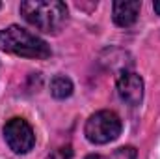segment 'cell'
Instances as JSON below:
<instances>
[{
	"instance_id": "obj_3",
	"label": "cell",
	"mask_w": 160,
	"mask_h": 159,
	"mask_svg": "<svg viewBox=\"0 0 160 159\" xmlns=\"http://www.w3.org/2000/svg\"><path fill=\"white\" fill-rule=\"evenodd\" d=\"M84 133H86V139L93 144L112 142L121 133V120L112 111H99L88 118Z\"/></svg>"
},
{
	"instance_id": "obj_4",
	"label": "cell",
	"mask_w": 160,
	"mask_h": 159,
	"mask_svg": "<svg viewBox=\"0 0 160 159\" xmlns=\"http://www.w3.org/2000/svg\"><path fill=\"white\" fill-rule=\"evenodd\" d=\"M4 139L15 154H28L36 144L32 125L24 118H11L4 125Z\"/></svg>"
},
{
	"instance_id": "obj_5",
	"label": "cell",
	"mask_w": 160,
	"mask_h": 159,
	"mask_svg": "<svg viewBox=\"0 0 160 159\" xmlns=\"http://www.w3.org/2000/svg\"><path fill=\"white\" fill-rule=\"evenodd\" d=\"M118 94L127 105H140L143 99V79L134 71H123L118 79Z\"/></svg>"
},
{
	"instance_id": "obj_6",
	"label": "cell",
	"mask_w": 160,
	"mask_h": 159,
	"mask_svg": "<svg viewBox=\"0 0 160 159\" xmlns=\"http://www.w3.org/2000/svg\"><path fill=\"white\" fill-rule=\"evenodd\" d=\"M140 8L142 4L138 0H118L114 2V23L121 26V28H127V26H132L140 15Z\"/></svg>"
},
{
	"instance_id": "obj_10",
	"label": "cell",
	"mask_w": 160,
	"mask_h": 159,
	"mask_svg": "<svg viewBox=\"0 0 160 159\" xmlns=\"http://www.w3.org/2000/svg\"><path fill=\"white\" fill-rule=\"evenodd\" d=\"M153 8H155V11H157V13L160 15V0H157V2L153 4Z\"/></svg>"
},
{
	"instance_id": "obj_7",
	"label": "cell",
	"mask_w": 160,
	"mask_h": 159,
	"mask_svg": "<svg viewBox=\"0 0 160 159\" xmlns=\"http://www.w3.org/2000/svg\"><path fill=\"white\" fill-rule=\"evenodd\" d=\"M50 94L56 99H65L73 94V80L65 75H56L50 80Z\"/></svg>"
},
{
	"instance_id": "obj_9",
	"label": "cell",
	"mask_w": 160,
	"mask_h": 159,
	"mask_svg": "<svg viewBox=\"0 0 160 159\" xmlns=\"http://www.w3.org/2000/svg\"><path fill=\"white\" fill-rule=\"evenodd\" d=\"M84 159H104L102 156H99V154H89V156H86Z\"/></svg>"
},
{
	"instance_id": "obj_1",
	"label": "cell",
	"mask_w": 160,
	"mask_h": 159,
	"mask_svg": "<svg viewBox=\"0 0 160 159\" xmlns=\"http://www.w3.org/2000/svg\"><path fill=\"white\" fill-rule=\"evenodd\" d=\"M21 15L41 32H58L67 21V6L60 0L21 2Z\"/></svg>"
},
{
	"instance_id": "obj_2",
	"label": "cell",
	"mask_w": 160,
	"mask_h": 159,
	"mask_svg": "<svg viewBox=\"0 0 160 159\" xmlns=\"http://www.w3.org/2000/svg\"><path fill=\"white\" fill-rule=\"evenodd\" d=\"M0 51L36 60H45L50 56V47L47 41L17 25L0 30Z\"/></svg>"
},
{
	"instance_id": "obj_11",
	"label": "cell",
	"mask_w": 160,
	"mask_h": 159,
	"mask_svg": "<svg viewBox=\"0 0 160 159\" xmlns=\"http://www.w3.org/2000/svg\"><path fill=\"white\" fill-rule=\"evenodd\" d=\"M0 8H2V4H0Z\"/></svg>"
},
{
	"instance_id": "obj_8",
	"label": "cell",
	"mask_w": 160,
	"mask_h": 159,
	"mask_svg": "<svg viewBox=\"0 0 160 159\" xmlns=\"http://www.w3.org/2000/svg\"><path fill=\"white\" fill-rule=\"evenodd\" d=\"M73 157V148L71 146H62L58 150H54L47 159H71Z\"/></svg>"
}]
</instances>
